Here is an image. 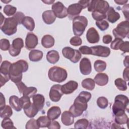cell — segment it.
I'll list each match as a JSON object with an SVG mask.
<instances>
[{"label":"cell","mask_w":129,"mask_h":129,"mask_svg":"<svg viewBox=\"0 0 129 129\" xmlns=\"http://www.w3.org/2000/svg\"><path fill=\"white\" fill-rule=\"evenodd\" d=\"M91 94L87 91H82L76 98L74 103L71 106L69 111L74 117L81 116L88 107V102L91 98Z\"/></svg>","instance_id":"cell-1"},{"label":"cell","mask_w":129,"mask_h":129,"mask_svg":"<svg viewBox=\"0 0 129 129\" xmlns=\"http://www.w3.org/2000/svg\"><path fill=\"white\" fill-rule=\"evenodd\" d=\"M28 63L25 60L21 59L12 63L9 72L10 80L15 84L21 81L22 73L28 69Z\"/></svg>","instance_id":"cell-2"},{"label":"cell","mask_w":129,"mask_h":129,"mask_svg":"<svg viewBox=\"0 0 129 129\" xmlns=\"http://www.w3.org/2000/svg\"><path fill=\"white\" fill-rule=\"evenodd\" d=\"M128 98L126 96L119 94L114 99L112 105V111L115 116L120 115L125 112V109H128Z\"/></svg>","instance_id":"cell-3"},{"label":"cell","mask_w":129,"mask_h":129,"mask_svg":"<svg viewBox=\"0 0 129 129\" xmlns=\"http://www.w3.org/2000/svg\"><path fill=\"white\" fill-rule=\"evenodd\" d=\"M48 76L49 79L53 82L61 83L67 78L68 73L64 69L58 66H54L49 70Z\"/></svg>","instance_id":"cell-4"},{"label":"cell","mask_w":129,"mask_h":129,"mask_svg":"<svg viewBox=\"0 0 129 129\" xmlns=\"http://www.w3.org/2000/svg\"><path fill=\"white\" fill-rule=\"evenodd\" d=\"M88 25L87 19L83 16H79L73 20V31L76 36H81Z\"/></svg>","instance_id":"cell-5"},{"label":"cell","mask_w":129,"mask_h":129,"mask_svg":"<svg viewBox=\"0 0 129 129\" xmlns=\"http://www.w3.org/2000/svg\"><path fill=\"white\" fill-rule=\"evenodd\" d=\"M18 25V22L14 17L7 18L1 25V29L5 34L11 36L17 32Z\"/></svg>","instance_id":"cell-6"},{"label":"cell","mask_w":129,"mask_h":129,"mask_svg":"<svg viewBox=\"0 0 129 129\" xmlns=\"http://www.w3.org/2000/svg\"><path fill=\"white\" fill-rule=\"evenodd\" d=\"M109 7V4L107 1L103 0H92L90 2L88 7V11L90 12L97 11L106 14Z\"/></svg>","instance_id":"cell-7"},{"label":"cell","mask_w":129,"mask_h":129,"mask_svg":"<svg viewBox=\"0 0 129 129\" xmlns=\"http://www.w3.org/2000/svg\"><path fill=\"white\" fill-rule=\"evenodd\" d=\"M128 24V21L127 20L119 23L112 31L114 37L122 39L126 37V36H128L129 33Z\"/></svg>","instance_id":"cell-8"},{"label":"cell","mask_w":129,"mask_h":129,"mask_svg":"<svg viewBox=\"0 0 129 129\" xmlns=\"http://www.w3.org/2000/svg\"><path fill=\"white\" fill-rule=\"evenodd\" d=\"M62 53L64 57L70 59L73 63L78 62L82 57L81 53L78 50L74 49L69 46L62 49Z\"/></svg>","instance_id":"cell-9"},{"label":"cell","mask_w":129,"mask_h":129,"mask_svg":"<svg viewBox=\"0 0 129 129\" xmlns=\"http://www.w3.org/2000/svg\"><path fill=\"white\" fill-rule=\"evenodd\" d=\"M18 90L20 94H22L23 96H28L30 98L33 97L35 95L37 90V88L34 87H27V86L22 81H20L16 84Z\"/></svg>","instance_id":"cell-10"},{"label":"cell","mask_w":129,"mask_h":129,"mask_svg":"<svg viewBox=\"0 0 129 129\" xmlns=\"http://www.w3.org/2000/svg\"><path fill=\"white\" fill-rule=\"evenodd\" d=\"M24 47V42L22 38H17L13 40L12 44L9 50L10 54L12 56H17L21 52V49Z\"/></svg>","instance_id":"cell-11"},{"label":"cell","mask_w":129,"mask_h":129,"mask_svg":"<svg viewBox=\"0 0 129 129\" xmlns=\"http://www.w3.org/2000/svg\"><path fill=\"white\" fill-rule=\"evenodd\" d=\"M51 9L56 17L62 19L68 16L67 8L60 2L54 3L51 7Z\"/></svg>","instance_id":"cell-12"},{"label":"cell","mask_w":129,"mask_h":129,"mask_svg":"<svg viewBox=\"0 0 129 129\" xmlns=\"http://www.w3.org/2000/svg\"><path fill=\"white\" fill-rule=\"evenodd\" d=\"M91 49V54L100 57H108L110 54V49L109 47L97 45L90 47Z\"/></svg>","instance_id":"cell-13"},{"label":"cell","mask_w":129,"mask_h":129,"mask_svg":"<svg viewBox=\"0 0 129 129\" xmlns=\"http://www.w3.org/2000/svg\"><path fill=\"white\" fill-rule=\"evenodd\" d=\"M63 94V93L61 90V85L55 84L51 87L49 96L52 101L58 102L59 101Z\"/></svg>","instance_id":"cell-14"},{"label":"cell","mask_w":129,"mask_h":129,"mask_svg":"<svg viewBox=\"0 0 129 129\" xmlns=\"http://www.w3.org/2000/svg\"><path fill=\"white\" fill-rule=\"evenodd\" d=\"M83 9L82 7L79 3H75L70 5L67 8L68 17L70 19H74L79 16Z\"/></svg>","instance_id":"cell-15"},{"label":"cell","mask_w":129,"mask_h":129,"mask_svg":"<svg viewBox=\"0 0 129 129\" xmlns=\"http://www.w3.org/2000/svg\"><path fill=\"white\" fill-rule=\"evenodd\" d=\"M38 37L33 33L29 32L27 34L25 39V47L28 49L31 50L35 48L38 44Z\"/></svg>","instance_id":"cell-16"},{"label":"cell","mask_w":129,"mask_h":129,"mask_svg":"<svg viewBox=\"0 0 129 129\" xmlns=\"http://www.w3.org/2000/svg\"><path fill=\"white\" fill-rule=\"evenodd\" d=\"M80 71L84 75L90 74L92 71L91 63L90 59L87 57L83 58L80 62Z\"/></svg>","instance_id":"cell-17"},{"label":"cell","mask_w":129,"mask_h":129,"mask_svg":"<svg viewBox=\"0 0 129 129\" xmlns=\"http://www.w3.org/2000/svg\"><path fill=\"white\" fill-rule=\"evenodd\" d=\"M86 38L90 43H96L100 40L99 35L94 27L90 28L86 33Z\"/></svg>","instance_id":"cell-18"},{"label":"cell","mask_w":129,"mask_h":129,"mask_svg":"<svg viewBox=\"0 0 129 129\" xmlns=\"http://www.w3.org/2000/svg\"><path fill=\"white\" fill-rule=\"evenodd\" d=\"M78 83L75 81L71 80L61 86V90L64 94H70L77 89Z\"/></svg>","instance_id":"cell-19"},{"label":"cell","mask_w":129,"mask_h":129,"mask_svg":"<svg viewBox=\"0 0 129 129\" xmlns=\"http://www.w3.org/2000/svg\"><path fill=\"white\" fill-rule=\"evenodd\" d=\"M106 16L107 20L111 23L116 22L120 17V14L118 12H116L112 7H109L106 13Z\"/></svg>","instance_id":"cell-20"},{"label":"cell","mask_w":129,"mask_h":129,"mask_svg":"<svg viewBox=\"0 0 129 129\" xmlns=\"http://www.w3.org/2000/svg\"><path fill=\"white\" fill-rule=\"evenodd\" d=\"M33 103L38 111L41 110L44 106L45 98L42 94H37L34 95L32 97Z\"/></svg>","instance_id":"cell-21"},{"label":"cell","mask_w":129,"mask_h":129,"mask_svg":"<svg viewBox=\"0 0 129 129\" xmlns=\"http://www.w3.org/2000/svg\"><path fill=\"white\" fill-rule=\"evenodd\" d=\"M42 19L45 23L50 25L54 23L56 19V16L52 10L44 11L42 15Z\"/></svg>","instance_id":"cell-22"},{"label":"cell","mask_w":129,"mask_h":129,"mask_svg":"<svg viewBox=\"0 0 129 129\" xmlns=\"http://www.w3.org/2000/svg\"><path fill=\"white\" fill-rule=\"evenodd\" d=\"M95 83L100 86H103L106 85L109 81L108 76L105 73H99L97 74L94 79Z\"/></svg>","instance_id":"cell-23"},{"label":"cell","mask_w":129,"mask_h":129,"mask_svg":"<svg viewBox=\"0 0 129 129\" xmlns=\"http://www.w3.org/2000/svg\"><path fill=\"white\" fill-rule=\"evenodd\" d=\"M61 121L65 125H71L74 122V117L69 111H64L61 114Z\"/></svg>","instance_id":"cell-24"},{"label":"cell","mask_w":129,"mask_h":129,"mask_svg":"<svg viewBox=\"0 0 129 129\" xmlns=\"http://www.w3.org/2000/svg\"><path fill=\"white\" fill-rule=\"evenodd\" d=\"M61 114L60 108L58 106H54L50 107L47 111V115L50 120L57 119Z\"/></svg>","instance_id":"cell-25"},{"label":"cell","mask_w":129,"mask_h":129,"mask_svg":"<svg viewBox=\"0 0 129 129\" xmlns=\"http://www.w3.org/2000/svg\"><path fill=\"white\" fill-rule=\"evenodd\" d=\"M9 104L10 106L16 111H20L22 109L20 98L15 95L10 96L9 98Z\"/></svg>","instance_id":"cell-26"},{"label":"cell","mask_w":129,"mask_h":129,"mask_svg":"<svg viewBox=\"0 0 129 129\" xmlns=\"http://www.w3.org/2000/svg\"><path fill=\"white\" fill-rule=\"evenodd\" d=\"M47 60L51 64L56 63L59 59V55L56 50L49 51L46 54Z\"/></svg>","instance_id":"cell-27"},{"label":"cell","mask_w":129,"mask_h":129,"mask_svg":"<svg viewBox=\"0 0 129 129\" xmlns=\"http://www.w3.org/2000/svg\"><path fill=\"white\" fill-rule=\"evenodd\" d=\"M41 44L46 48H50L54 44V39L50 35H45L42 38Z\"/></svg>","instance_id":"cell-28"},{"label":"cell","mask_w":129,"mask_h":129,"mask_svg":"<svg viewBox=\"0 0 129 129\" xmlns=\"http://www.w3.org/2000/svg\"><path fill=\"white\" fill-rule=\"evenodd\" d=\"M43 55L42 51L38 49H33L29 52V58L31 61H39L42 58Z\"/></svg>","instance_id":"cell-29"},{"label":"cell","mask_w":129,"mask_h":129,"mask_svg":"<svg viewBox=\"0 0 129 129\" xmlns=\"http://www.w3.org/2000/svg\"><path fill=\"white\" fill-rule=\"evenodd\" d=\"M23 25L29 31H32L35 28L34 19L29 16H25L22 22Z\"/></svg>","instance_id":"cell-30"},{"label":"cell","mask_w":129,"mask_h":129,"mask_svg":"<svg viewBox=\"0 0 129 129\" xmlns=\"http://www.w3.org/2000/svg\"><path fill=\"white\" fill-rule=\"evenodd\" d=\"M24 111L25 114L29 118H33L34 117L39 111L35 106L34 105L33 103L27 108L24 109Z\"/></svg>","instance_id":"cell-31"},{"label":"cell","mask_w":129,"mask_h":129,"mask_svg":"<svg viewBox=\"0 0 129 129\" xmlns=\"http://www.w3.org/2000/svg\"><path fill=\"white\" fill-rule=\"evenodd\" d=\"M81 85L84 88L91 91L95 88V81L91 78H86L82 81Z\"/></svg>","instance_id":"cell-32"},{"label":"cell","mask_w":129,"mask_h":129,"mask_svg":"<svg viewBox=\"0 0 129 129\" xmlns=\"http://www.w3.org/2000/svg\"><path fill=\"white\" fill-rule=\"evenodd\" d=\"M12 63L7 60H4L1 64L0 67L1 74L4 75H9V72Z\"/></svg>","instance_id":"cell-33"},{"label":"cell","mask_w":129,"mask_h":129,"mask_svg":"<svg viewBox=\"0 0 129 129\" xmlns=\"http://www.w3.org/2000/svg\"><path fill=\"white\" fill-rule=\"evenodd\" d=\"M94 67L96 72L101 73L106 69V63L104 61L98 59L94 62Z\"/></svg>","instance_id":"cell-34"},{"label":"cell","mask_w":129,"mask_h":129,"mask_svg":"<svg viewBox=\"0 0 129 129\" xmlns=\"http://www.w3.org/2000/svg\"><path fill=\"white\" fill-rule=\"evenodd\" d=\"M13 114L12 108L9 105H6L2 109H1L0 116L1 118L10 117Z\"/></svg>","instance_id":"cell-35"},{"label":"cell","mask_w":129,"mask_h":129,"mask_svg":"<svg viewBox=\"0 0 129 129\" xmlns=\"http://www.w3.org/2000/svg\"><path fill=\"white\" fill-rule=\"evenodd\" d=\"M40 127H47L50 123V119L47 116H41L37 119Z\"/></svg>","instance_id":"cell-36"},{"label":"cell","mask_w":129,"mask_h":129,"mask_svg":"<svg viewBox=\"0 0 129 129\" xmlns=\"http://www.w3.org/2000/svg\"><path fill=\"white\" fill-rule=\"evenodd\" d=\"M114 120L115 122L117 124H124L127 123L128 118L126 113L124 112L120 115L115 116Z\"/></svg>","instance_id":"cell-37"},{"label":"cell","mask_w":129,"mask_h":129,"mask_svg":"<svg viewBox=\"0 0 129 129\" xmlns=\"http://www.w3.org/2000/svg\"><path fill=\"white\" fill-rule=\"evenodd\" d=\"M114 84L115 86L119 90L124 91L127 89L126 83L125 80L122 79L121 78H117L115 79Z\"/></svg>","instance_id":"cell-38"},{"label":"cell","mask_w":129,"mask_h":129,"mask_svg":"<svg viewBox=\"0 0 129 129\" xmlns=\"http://www.w3.org/2000/svg\"><path fill=\"white\" fill-rule=\"evenodd\" d=\"M89 125V121L86 118H82L78 120L75 123V128L86 129Z\"/></svg>","instance_id":"cell-39"},{"label":"cell","mask_w":129,"mask_h":129,"mask_svg":"<svg viewBox=\"0 0 129 129\" xmlns=\"http://www.w3.org/2000/svg\"><path fill=\"white\" fill-rule=\"evenodd\" d=\"M2 127L5 129L9 128H16L14 126V123L10 117L4 118L1 123Z\"/></svg>","instance_id":"cell-40"},{"label":"cell","mask_w":129,"mask_h":129,"mask_svg":"<svg viewBox=\"0 0 129 129\" xmlns=\"http://www.w3.org/2000/svg\"><path fill=\"white\" fill-rule=\"evenodd\" d=\"M16 11L17 8L10 5H6L3 10L4 13L8 16H11L15 15Z\"/></svg>","instance_id":"cell-41"},{"label":"cell","mask_w":129,"mask_h":129,"mask_svg":"<svg viewBox=\"0 0 129 129\" xmlns=\"http://www.w3.org/2000/svg\"><path fill=\"white\" fill-rule=\"evenodd\" d=\"M97 104L99 108L105 109L108 105V99L105 97H99L97 100Z\"/></svg>","instance_id":"cell-42"},{"label":"cell","mask_w":129,"mask_h":129,"mask_svg":"<svg viewBox=\"0 0 129 129\" xmlns=\"http://www.w3.org/2000/svg\"><path fill=\"white\" fill-rule=\"evenodd\" d=\"M26 129H38L40 128L37 120L32 118L28 120L26 124Z\"/></svg>","instance_id":"cell-43"},{"label":"cell","mask_w":129,"mask_h":129,"mask_svg":"<svg viewBox=\"0 0 129 129\" xmlns=\"http://www.w3.org/2000/svg\"><path fill=\"white\" fill-rule=\"evenodd\" d=\"M95 23L97 27L101 31L106 30L109 26V24L108 22L104 20L96 21Z\"/></svg>","instance_id":"cell-44"},{"label":"cell","mask_w":129,"mask_h":129,"mask_svg":"<svg viewBox=\"0 0 129 129\" xmlns=\"http://www.w3.org/2000/svg\"><path fill=\"white\" fill-rule=\"evenodd\" d=\"M30 98V97L26 96H23L20 98L21 105L23 109L28 107L31 104Z\"/></svg>","instance_id":"cell-45"},{"label":"cell","mask_w":129,"mask_h":129,"mask_svg":"<svg viewBox=\"0 0 129 129\" xmlns=\"http://www.w3.org/2000/svg\"><path fill=\"white\" fill-rule=\"evenodd\" d=\"M92 16L93 18L96 21L104 20L106 18V14L102 13L97 11H94L92 13Z\"/></svg>","instance_id":"cell-46"},{"label":"cell","mask_w":129,"mask_h":129,"mask_svg":"<svg viewBox=\"0 0 129 129\" xmlns=\"http://www.w3.org/2000/svg\"><path fill=\"white\" fill-rule=\"evenodd\" d=\"M1 49L3 51H7L9 50L10 48V43L9 40L6 38L1 39L0 41Z\"/></svg>","instance_id":"cell-47"},{"label":"cell","mask_w":129,"mask_h":129,"mask_svg":"<svg viewBox=\"0 0 129 129\" xmlns=\"http://www.w3.org/2000/svg\"><path fill=\"white\" fill-rule=\"evenodd\" d=\"M123 40L120 38H115L111 42L110 44V47L114 50H118L121 43L123 42Z\"/></svg>","instance_id":"cell-48"},{"label":"cell","mask_w":129,"mask_h":129,"mask_svg":"<svg viewBox=\"0 0 129 129\" xmlns=\"http://www.w3.org/2000/svg\"><path fill=\"white\" fill-rule=\"evenodd\" d=\"M82 39L79 36H74L72 37L70 40V44L75 46L80 45L82 44Z\"/></svg>","instance_id":"cell-49"},{"label":"cell","mask_w":129,"mask_h":129,"mask_svg":"<svg viewBox=\"0 0 129 129\" xmlns=\"http://www.w3.org/2000/svg\"><path fill=\"white\" fill-rule=\"evenodd\" d=\"M13 17L16 19L18 24H22L23 20L25 16L22 12H18L14 15Z\"/></svg>","instance_id":"cell-50"},{"label":"cell","mask_w":129,"mask_h":129,"mask_svg":"<svg viewBox=\"0 0 129 129\" xmlns=\"http://www.w3.org/2000/svg\"><path fill=\"white\" fill-rule=\"evenodd\" d=\"M129 42L128 41H123L119 47V50L124 52H128L129 51V48H128Z\"/></svg>","instance_id":"cell-51"},{"label":"cell","mask_w":129,"mask_h":129,"mask_svg":"<svg viewBox=\"0 0 129 129\" xmlns=\"http://www.w3.org/2000/svg\"><path fill=\"white\" fill-rule=\"evenodd\" d=\"M79 51L83 54H91V49L87 46H82L79 49Z\"/></svg>","instance_id":"cell-52"},{"label":"cell","mask_w":129,"mask_h":129,"mask_svg":"<svg viewBox=\"0 0 129 129\" xmlns=\"http://www.w3.org/2000/svg\"><path fill=\"white\" fill-rule=\"evenodd\" d=\"M47 128L49 129H59L60 128V125L58 122L53 120L50 121V123Z\"/></svg>","instance_id":"cell-53"},{"label":"cell","mask_w":129,"mask_h":129,"mask_svg":"<svg viewBox=\"0 0 129 129\" xmlns=\"http://www.w3.org/2000/svg\"><path fill=\"white\" fill-rule=\"evenodd\" d=\"M10 80V78L9 75H4L2 74H1V87H2L3 86H4L8 81Z\"/></svg>","instance_id":"cell-54"},{"label":"cell","mask_w":129,"mask_h":129,"mask_svg":"<svg viewBox=\"0 0 129 129\" xmlns=\"http://www.w3.org/2000/svg\"><path fill=\"white\" fill-rule=\"evenodd\" d=\"M122 11L124 14V17L126 19V20L128 21V4H125L122 8Z\"/></svg>","instance_id":"cell-55"},{"label":"cell","mask_w":129,"mask_h":129,"mask_svg":"<svg viewBox=\"0 0 129 129\" xmlns=\"http://www.w3.org/2000/svg\"><path fill=\"white\" fill-rule=\"evenodd\" d=\"M112 40V37L109 34H107L104 35L103 37V42L105 44H109L110 43Z\"/></svg>","instance_id":"cell-56"},{"label":"cell","mask_w":129,"mask_h":129,"mask_svg":"<svg viewBox=\"0 0 129 129\" xmlns=\"http://www.w3.org/2000/svg\"><path fill=\"white\" fill-rule=\"evenodd\" d=\"M90 1H79L78 3H79L83 8V9H85L88 8Z\"/></svg>","instance_id":"cell-57"},{"label":"cell","mask_w":129,"mask_h":129,"mask_svg":"<svg viewBox=\"0 0 129 129\" xmlns=\"http://www.w3.org/2000/svg\"><path fill=\"white\" fill-rule=\"evenodd\" d=\"M6 106L5 98L2 93H1V102H0V110L2 109Z\"/></svg>","instance_id":"cell-58"},{"label":"cell","mask_w":129,"mask_h":129,"mask_svg":"<svg viewBox=\"0 0 129 129\" xmlns=\"http://www.w3.org/2000/svg\"><path fill=\"white\" fill-rule=\"evenodd\" d=\"M123 78L125 81H128V67H126L123 72Z\"/></svg>","instance_id":"cell-59"},{"label":"cell","mask_w":129,"mask_h":129,"mask_svg":"<svg viewBox=\"0 0 129 129\" xmlns=\"http://www.w3.org/2000/svg\"><path fill=\"white\" fill-rule=\"evenodd\" d=\"M114 2L116 3L118 5H124L128 2V1H124V0H121V1H114Z\"/></svg>","instance_id":"cell-60"},{"label":"cell","mask_w":129,"mask_h":129,"mask_svg":"<svg viewBox=\"0 0 129 129\" xmlns=\"http://www.w3.org/2000/svg\"><path fill=\"white\" fill-rule=\"evenodd\" d=\"M128 56L127 55L125 57V58L124 59V61H123L124 66L126 67H128Z\"/></svg>","instance_id":"cell-61"},{"label":"cell","mask_w":129,"mask_h":129,"mask_svg":"<svg viewBox=\"0 0 129 129\" xmlns=\"http://www.w3.org/2000/svg\"><path fill=\"white\" fill-rule=\"evenodd\" d=\"M42 2L46 4L50 5L51 4H53L54 2V1H42Z\"/></svg>","instance_id":"cell-62"}]
</instances>
